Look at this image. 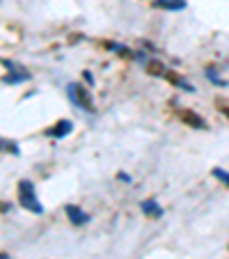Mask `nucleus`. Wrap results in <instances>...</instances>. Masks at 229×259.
<instances>
[{"label":"nucleus","instance_id":"1","mask_svg":"<svg viewBox=\"0 0 229 259\" xmlns=\"http://www.w3.org/2000/svg\"><path fill=\"white\" fill-rule=\"evenodd\" d=\"M19 202H21V206H25L28 211H32V214H41V211H44L41 204L37 202V195H35V188H32L30 181L19 183Z\"/></svg>","mask_w":229,"mask_h":259},{"label":"nucleus","instance_id":"2","mask_svg":"<svg viewBox=\"0 0 229 259\" xmlns=\"http://www.w3.org/2000/svg\"><path fill=\"white\" fill-rule=\"evenodd\" d=\"M69 97H71V101L74 103H78L80 108H85V110H94V103H92L90 99V92H85V87H80V85H69Z\"/></svg>","mask_w":229,"mask_h":259},{"label":"nucleus","instance_id":"3","mask_svg":"<svg viewBox=\"0 0 229 259\" xmlns=\"http://www.w3.org/2000/svg\"><path fill=\"white\" fill-rule=\"evenodd\" d=\"M67 216L71 218V222H74V225H85V222L90 220V216L85 214L83 209H78V206H71V204L67 206Z\"/></svg>","mask_w":229,"mask_h":259},{"label":"nucleus","instance_id":"4","mask_svg":"<svg viewBox=\"0 0 229 259\" xmlns=\"http://www.w3.org/2000/svg\"><path fill=\"white\" fill-rule=\"evenodd\" d=\"M181 120L186 124H188V126H192V129H204L206 124H204V120H202V117H197V115L192 113V110H181Z\"/></svg>","mask_w":229,"mask_h":259},{"label":"nucleus","instance_id":"5","mask_svg":"<svg viewBox=\"0 0 229 259\" xmlns=\"http://www.w3.org/2000/svg\"><path fill=\"white\" fill-rule=\"evenodd\" d=\"M142 211H145L147 216H153V218H160V216H163V209H160L153 199H145V202H142Z\"/></svg>","mask_w":229,"mask_h":259},{"label":"nucleus","instance_id":"6","mask_svg":"<svg viewBox=\"0 0 229 259\" xmlns=\"http://www.w3.org/2000/svg\"><path fill=\"white\" fill-rule=\"evenodd\" d=\"M69 131H71V122H67V120H62V122H57L53 126V129L48 131L51 136H55V138H62V136H67Z\"/></svg>","mask_w":229,"mask_h":259},{"label":"nucleus","instance_id":"7","mask_svg":"<svg viewBox=\"0 0 229 259\" xmlns=\"http://www.w3.org/2000/svg\"><path fill=\"white\" fill-rule=\"evenodd\" d=\"M156 5L165 9H183L186 7V0H156Z\"/></svg>","mask_w":229,"mask_h":259},{"label":"nucleus","instance_id":"8","mask_svg":"<svg viewBox=\"0 0 229 259\" xmlns=\"http://www.w3.org/2000/svg\"><path fill=\"white\" fill-rule=\"evenodd\" d=\"M213 177H218L220 181H225L229 186V172H225V170H213Z\"/></svg>","mask_w":229,"mask_h":259},{"label":"nucleus","instance_id":"9","mask_svg":"<svg viewBox=\"0 0 229 259\" xmlns=\"http://www.w3.org/2000/svg\"><path fill=\"white\" fill-rule=\"evenodd\" d=\"M0 259H7V255H0Z\"/></svg>","mask_w":229,"mask_h":259}]
</instances>
